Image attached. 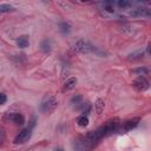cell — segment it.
<instances>
[{
  "label": "cell",
  "instance_id": "cell-1",
  "mask_svg": "<svg viewBox=\"0 0 151 151\" xmlns=\"http://www.w3.org/2000/svg\"><path fill=\"white\" fill-rule=\"evenodd\" d=\"M120 125H122V120L119 118H111L104 125H101L99 127V130H100L103 137H109L116 132H119Z\"/></svg>",
  "mask_w": 151,
  "mask_h": 151
},
{
  "label": "cell",
  "instance_id": "cell-2",
  "mask_svg": "<svg viewBox=\"0 0 151 151\" xmlns=\"http://www.w3.org/2000/svg\"><path fill=\"white\" fill-rule=\"evenodd\" d=\"M57 105H58V101H57L55 97L54 96H48L42 100V103L40 105V110L44 113H50V112L55 110Z\"/></svg>",
  "mask_w": 151,
  "mask_h": 151
},
{
  "label": "cell",
  "instance_id": "cell-3",
  "mask_svg": "<svg viewBox=\"0 0 151 151\" xmlns=\"http://www.w3.org/2000/svg\"><path fill=\"white\" fill-rule=\"evenodd\" d=\"M92 46H93V45H91L88 41H85V40L80 39V40H78V41L74 44L73 50H74L77 53H80V54H87V53L92 52Z\"/></svg>",
  "mask_w": 151,
  "mask_h": 151
},
{
  "label": "cell",
  "instance_id": "cell-4",
  "mask_svg": "<svg viewBox=\"0 0 151 151\" xmlns=\"http://www.w3.org/2000/svg\"><path fill=\"white\" fill-rule=\"evenodd\" d=\"M4 120H11V122H13V123H15L17 125H22V124H25V117H24V114L22 113H19V112H17V113H6V116L4 117Z\"/></svg>",
  "mask_w": 151,
  "mask_h": 151
},
{
  "label": "cell",
  "instance_id": "cell-5",
  "mask_svg": "<svg viewBox=\"0 0 151 151\" xmlns=\"http://www.w3.org/2000/svg\"><path fill=\"white\" fill-rule=\"evenodd\" d=\"M139 122H140V119H139L138 117L131 118V119H129V120H126V122L122 123V125H120V130H119V131H124V132L131 131L132 129L137 127V125L139 124Z\"/></svg>",
  "mask_w": 151,
  "mask_h": 151
},
{
  "label": "cell",
  "instance_id": "cell-6",
  "mask_svg": "<svg viewBox=\"0 0 151 151\" xmlns=\"http://www.w3.org/2000/svg\"><path fill=\"white\" fill-rule=\"evenodd\" d=\"M31 129L29 127H26V129H24V130H21L18 134H17V137L14 138V144H22V143H25V142H27L29 138H31Z\"/></svg>",
  "mask_w": 151,
  "mask_h": 151
},
{
  "label": "cell",
  "instance_id": "cell-7",
  "mask_svg": "<svg viewBox=\"0 0 151 151\" xmlns=\"http://www.w3.org/2000/svg\"><path fill=\"white\" fill-rule=\"evenodd\" d=\"M149 81H147V79L145 78V77H138L136 80H133V83H132V86L137 90V91H145V90H147L149 88Z\"/></svg>",
  "mask_w": 151,
  "mask_h": 151
},
{
  "label": "cell",
  "instance_id": "cell-8",
  "mask_svg": "<svg viewBox=\"0 0 151 151\" xmlns=\"http://www.w3.org/2000/svg\"><path fill=\"white\" fill-rule=\"evenodd\" d=\"M150 14V8L147 7H137L130 12V15L133 18H149Z\"/></svg>",
  "mask_w": 151,
  "mask_h": 151
},
{
  "label": "cell",
  "instance_id": "cell-9",
  "mask_svg": "<svg viewBox=\"0 0 151 151\" xmlns=\"http://www.w3.org/2000/svg\"><path fill=\"white\" fill-rule=\"evenodd\" d=\"M58 27H59L60 33L64 34V35H65V34H68V33L71 32V29H72L71 24H70L68 21H60L59 25H58Z\"/></svg>",
  "mask_w": 151,
  "mask_h": 151
},
{
  "label": "cell",
  "instance_id": "cell-10",
  "mask_svg": "<svg viewBox=\"0 0 151 151\" xmlns=\"http://www.w3.org/2000/svg\"><path fill=\"white\" fill-rule=\"evenodd\" d=\"M144 57H145L144 51L138 50V51H136V52L130 53V54L127 55V59H129V60H132V61H136V60H142Z\"/></svg>",
  "mask_w": 151,
  "mask_h": 151
},
{
  "label": "cell",
  "instance_id": "cell-11",
  "mask_svg": "<svg viewBox=\"0 0 151 151\" xmlns=\"http://www.w3.org/2000/svg\"><path fill=\"white\" fill-rule=\"evenodd\" d=\"M76 84H77V79L76 78H70V79H67L65 83H64V85H63V91L64 92H66V91H70V90H72L74 86H76Z\"/></svg>",
  "mask_w": 151,
  "mask_h": 151
},
{
  "label": "cell",
  "instance_id": "cell-12",
  "mask_svg": "<svg viewBox=\"0 0 151 151\" xmlns=\"http://www.w3.org/2000/svg\"><path fill=\"white\" fill-rule=\"evenodd\" d=\"M40 50L44 52V53H50L51 50H52V42L50 39H44L40 44Z\"/></svg>",
  "mask_w": 151,
  "mask_h": 151
},
{
  "label": "cell",
  "instance_id": "cell-13",
  "mask_svg": "<svg viewBox=\"0 0 151 151\" xmlns=\"http://www.w3.org/2000/svg\"><path fill=\"white\" fill-rule=\"evenodd\" d=\"M28 44H29V41H28V37H27V35H20V37L17 39V45H18V47H20V48L27 47Z\"/></svg>",
  "mask_w": 151,
  "mask_h": 151
},
{
  "label": "cell",
  "instance_id": "cell-14",
  "mask_svg": "<svg viewBox=\"0 0 151 151\" xmlns=\"http://www.w3.org/2000/svg\"><path fill=\"white\" fill-rule=\"evenodd\" d=\"M149 68L147 67H145V66H142V67H137V68H134V70H132L131 71V73H133V74H136V76H140V77H144V76H147L149 74Z\"/></svg>",
  "mask_w": 151,
  "mask_h": 151
},
{
  "label": "cell",
  "instance_id": "cell-15",
  "mask_svg": "<svg viewBox=\"0 0 151 151\" xmlns=\"http://www.w3.org/2000/svg\"><path fill=\"white\" fill-rule=\"evenodd\" d=\"M104 107H105V103H104V100H103V99H98V100L96 101V104H94L96 112H97L98 114H100V113L104 111Z\"/></svg>",
  "mask_w": 151,
  "mask_h": 151
},
{
  "label": "cell",
  "instance_id": "cell-16",
  "mask_svg": "<svg viewBox=\"0 0 151 151\" xmlns=\"http://www.w3.org/2000/svg\"><path fill=\"white\" fill-rule=\"evenodd\" d=\"M77 124H78L79 126H81V127L87 126V125H88V118H87V116H85V114L79 116L78 119H77Z\"/></svg>",
  "mask_w": 151,
  "mask_h": 151
},
{
  "label": "cell",
  "instance_id": "cell-17",
  "mask_svg": "<svg viewBox=\"0 0 151 151\" xmlns=\"http://www.w3.org/2000/svg\"><path fill=\"white\" fill-rule=\"evenodd\" d=\"M14 11V7L9 4H1L0 5V13H8V12H12Z\"/></svg>",
  "mask_w": 151,
  "mask_h": 151
},
{
  "label": "cell",
  "instance_id": "cell-18",
  "mask_svg": "<svg viewBox=\"0 0 151 151\" xmlns=\"http://www.w3.org/2000/svg\"><path fill=\"white\" fill-rule=\"evenodd\" d=\"M117 6L120 9H126V8H129L131 6V2L127 1V0H119V1H117Z\"/></svg>",
  "mask_w": 151,
  "mask_h": 151
},
{
  "label": "cell",
  "instance_id": "cell-19",
  "mask_svg": "<svg viewBox=\"0 0 151 151\" xmlns=\"http://www.w3.org/2000/svg\"><path fill=\"white\" fill-rule=\"evenodd\" d=\"M104 9L109 13H113L114 12V4L113 2H105L104 4Z\"/></svg>",
  "mask_w": 151,
  "mask_h": 151
},
{
  "label": "cell",
  "instance_id": "cell-20",
  "mask_svg": "<svg viewBox=\"0 0 151 151\" xmlns=\"http://www.w3.org/2000/svg\"><path fill=\"white\" fill-rule=\"evenodd\" d=\"M81 100H83V96L81 94H77V96H74L73 98H71V104H73V105H78V104H80L81 103Z\"/></svg>",
  "mask_w": 151,
  "mask_h": 151
},
{
  "label": "cell",
  "instance_id": "cell-21",
  "mask_svg": "<svg viewBox=\"0 0 151 151\" xmlns=\"http://www.w3.org/2000/svg\"><path fill=\"white\" fill-rule=\"evenodd\" d=\"M5 139H6V133H5V130H4L2 127H0V146L4 144Z\"/></svg>",
  "mask_w": 151,
  "mask_h": 151
},
{
  "label": "cell",
  "instance_id": "cell-22",
  "mask_svg": "<svg viewBox=\"0 0 151 151\" xmlns=\"http://www.w3.org/2000/svg\"><path fill=\"white\" fill-rule=\"evenodd\" d=\"M7 101V96L5 93H0V105H4Z\"/></svg>",
  "mask_w": 151,
  "mask_h": 151
},
{
  "label": "cell",
  "instance_id": "cell-23",
  "mask_svg": "<svg viewBox=\"0 0 151 151\" xmlns=\"http://www.w3.org/2000/svg\"><path fill=\"white\" fill-rule=\"evenodd\" d=\"M55 151H63V149L61 147H58V149H55Z\"/></svg>",
  "mask_w": 151,
  "mask_h": 151
}]
</instances>
